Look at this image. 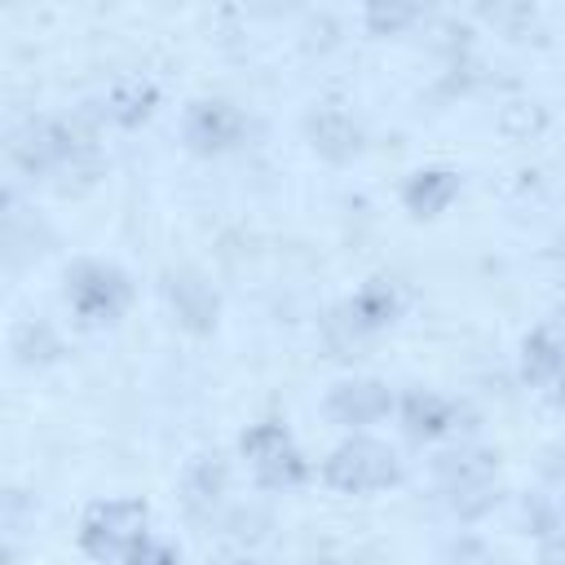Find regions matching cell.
Segmentation results:
<instances>
[{"label": "cell", "mask_w": 565, "mask_h": 565, "mask_svg": "<svg viewBox=\"0 0 565 565\" xmlns=\"http://www.w3.org/2000/svg\"><path fill=\"white\" fill-rule=\"evenodd\" d=\"M327 481L335 490H349V494H366V490H384L397 481V459L388 446L380 441H344L331 459H327Z\"/></svg>", "instance_id": "1"}, {"label": "cell", "mask_w": 565, "mask_h": 565, "mask_svg": "<svg viewBox=\"0 0 565 565\" xmlns=\"http://www.w3.org/2000/svg\"><path fill=\"white\" fill-rule=\"evenodd\" d=\"M66 300L75 305V313L84 322H110L124 313L128 305V278L115 269V265H97V260H84L71 269L66 278Z\"/></svg>", "instance_id": "2"}, {"label": "cell", "mask_w": 565, "mask_h": 565, "mask_svg": "<svg viewBox=\"0 0 565 565\" xmlns=\"http://www.w3.org/2000/svg\"><path fill=\"white\" fill-rule=\"evenodd\" d=\"M141 525H146V503L141 499H110V503H97L93 512H88V521H84V547L93 552V556H128L146 534H141Z\"/></svg>", "instance_id": "3"}, {"label": "cell", "mask_w": 565, "mask_h": 565, "mask_svg": "<svg viewBox=\"0 0 565 565\" xmlns=\"http://www.w3.org/2000/svg\"><path fill=\"white\" fill-rule=\"evenodd\" d=\"M243 450L260 477V486L269 490H287L296 481H305V459L300 450L291 446V437L278 428V424H256L247 437H243Z\"/></svg>", "instance_id": "4"}, {"label": "cell", "mask_w": 565, "mask_h": 565, "mask_svg": "<svg viewBox=\"0 0 565 565\" xmlns=\"http://www.w3.org/2000/svg\"><path fill=\"white\" fill-rule=\"evenodd\" d=\"M238 124L243 119H238L234 106H225V102H199L190 110V119H185V137H190L194 150H221V146H230L238 137Z\"/></svg>", "instance_id": "5"}, {"label": "cell", "mask_w": 565, "mask_h": 565, "mask_svg": "<svg viewBox=\"0 0 565 565\" xmlns=\"http://www.w3.org/2000/svg\"><path fill=\"white\" fill-rule=\"evenodd\" d=\"M565 371V309L552 313L530 340H525V375L530 380H552Z\"/></svg>", "instance_id": "6"}, {"label": "cell", "mask_w": 565, "mask_h": 565, "mask_svg": "<svg viewBox=\"0 0 565 565\" xmlns=\"http://www.w3.org/2000/svg\"><path fill=\"white\" fill-rule=\"evenodd\" d=\"M327 406H331V415H335L340 424H371V419H380V415L388 411V388L375 384V380L340 384Z\"/></svg>", "instance_id": "7"}, {"label": "cell", "mask_w": 565, "mask_h": 565, "mask_svg": "<svg viewBox=\"0 0 565 565\" xmlns=\"http://www.w3.org/2000/svg\"><path fill=\"white\" fill-rule=\"evenodd\" d=\"M168 296H172V305H177V313H181L185 327H194V331L212 327V318H216V296H212V287H207L199 274H177V278H168Z\"/></svg>", "instance_id": "8"}, {"label": "cell", "mask_w": 565, "mask_h": 565, "mask_svg": "<svg viewBox=\"0 0 565 565\" xmlns=\"http://www.w3.org/2000/svg\"><path fill=\"white\" fill-rule=\"evenodd\" d=\"M455 190H459V181L450 172H415L406 185V207L419 216H437L455 199Z\"/></svg>", "instance_id": "9"}, {"label": "cell", "mask_w": 565, "mask_h": 565, "mask_svg": "<svg viewBox=\"0 0 565 565\" xmlns=\"http://www.w3.org/2000/svg\"><path fill=\"white\" fill-rule=\"evenodd\" d=\"M450 419H455L450 402H441V397H433V393H411V397H406V428H411L415 437H437V433L450 428Z\"/></svg>", "instance_id": "10"}, {"label": "cell", "mask_w": 565, "mask_h": 565, "mask_svg": "<svg viewBox=\"0 0 565 565\" xmlns=\"http://www.w3.org/2000/svg\"><path fill=\"white\" fill-rule=\"evenodd\" d=\"M313 146L327 150L331 159H349L358 150V128L344 115H322L313 119Z\"/></svg>", "instance_id": "11"}, {"label": "cell", "mask_w": 565, "mask_h": 565, "mask_svg": "<svg viewBox=\"0 0 565 565\" xmlns=\"http://www.w3.org/2000/svg\"><path fill=\"white\" fill-rule=\"evenodd\" d=\"M388 313H393V291H388L384 282L366 287V291L353 300V318H358V327H375V322H384Z\"/></svg>", "instance_id": "12"}, {"label": "cell", "mask_w": 565, "mask_h": 565, "mask_svg": "<svg viewBox=\"0 0 565 565\" xmlns=\"http://www.w3.org/2000/svg\"><path fill=\"white\" fill-rule=\"evenodd\" d=\"M221 463H199L194 472H190V481H185V490H190V503H203V499H216V490H221Z\"/></svg>", "instance_id": "13"}, {"label": "cell", "mask_w": 565, "mask_h": 565, "mask_svg": "<svg viewBox=\"0 0 565 565\" xmlns=\"http://www.w3.org/2000/svg\"><path fill=\"white\" fill-rule=\"evenodd\" d=\"M128 565H177V561H172V552H168V547H159V543H146V539H141V543L128 552Z\"/></svg>", "instance_id": "14"}, {"label": "cell", "mask_w": 565, "mask_h": 565, "mask_svg": "<svg viewBox=\"0 0 565 565\" xmlns=\"http://www.w3.org/2000/svg\"><path fill=\"white\" fill-rule=\"evenodd\" d=\"M539 565H565V539L547 543V547H543V561H539Z\"/></svg>", "instance_id": "15"}]
</instances>
